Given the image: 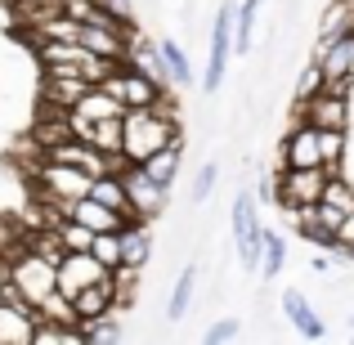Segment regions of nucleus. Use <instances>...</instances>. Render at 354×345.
<instances>
[{
	"label": "nucleus",
	"instance_id": "nucleus-1",
	"mask_svg": "<svg viewBox=\"0 0 354 345\" xmlns=\"http://www.w3.org/2000/svg\"><path fill=\"white\" fill-rule=\"evenodd\" d=\"M180 144V113H175V99L166 90L153 108H126L121 113V157L126 162H144L157 148Z\"/></svg>",
	"mask_w": 354,
	"mask_h": 345
},
{
	"label": "nucleus",
	"instance_id": "nucleus-2",
	"mask_svg": "<svg viewBox=\"0 0 354 345\" xmlns=\"http://www.w3.org/2000/svg\"><path fill=\"white\" fill-rule=\"evenodd\" d=\"M32 184H36V202H45V207H68V202L90 193V175L68 162H54V157H41L32 166Z\"/></svg>",
	"mask_w": 354,
	"mask_h": 345
},
{
	"label": "nucleus",
	"instance_id": "nucleus-3",
	"mask_svg": "<svg viewBox=\"0 0 354 345\" xmlns=\"http://www.w3.org/2000/svg\"><path fill=\"white\" fill-rule=\"evenodd\" d=\"M229 229H234V247H238V260L242 269L256 274L260 269V242H265V225H260V202L251 189H238L234 193V207H229Z\"/></svg>",
	"mask_w": 354,
	"mask_h": 345
},
{
	"label": "nucleus",
	"instance_id": "nucleus-4",
	"mask_svg": "<svg viewBox=\"0 0 354 345\" xmlns=\"http://www.w3.org/2000/svg\"><path fill=\"white\" fill-rule=\"evenodd\" d=\"M9 283L27 296L32 305H41L54 292V260H45L41 251H32L27 242H18L9 251Z\"/></svg>",
	"mask_w": 354,
	"mask_h": 345
},
{
	"label": "nucleus",
	"instance_id": "nucleus-5",
	"mask_svg": "<svg viewBox=\"0 0 354 345\" xmlns=\"http://www.w3.org/2000/svg\"><path fill=\"white\" fill-rule=\"evenodd\" d=\"M278 207L292 216V211L310 207V202L323 198V184H328V166H283L278 175Z\"/></svg>",
	"mask_w": 354,
	"mask_h": 345
},
{
	"label": "nucleus",
	"instance_id": "nucleus-6",
	"mask_svg": "<svg viewBox=\"0 0 354 345\" xmlns=\"http://www.w3.org/2000/svg\"><path fill=\"white\" fill-rule=\"evenodd\" d=\"M121 184H126L130 211H135L139 220H148V225H153V220L166 211V202H171V189L153 184V180L144 175V166H135V162H126V166H121Z\"/></svg>",
	"mask_w": 354,
	"mask_h": 345
},
{
	"label": "nucleus",
	"instance_id": "nucleus-7",
	"mask_svg": "<svg viewBox=\"0 0 354 345\" xmlns=\"http://www.w3.org/2000/svg\"><path fill=\"white\" fill-rule=\"evenodd\" d=\"M207 41H211V54H207V81H202V86H207V95H216V90L225 86L229 54H234V5H220Z\"/></svg>",
	"mask_w": 354,
	"mask_h": 345
},
{
	"label": "nucleus",
	"instance_id": "nucleus-8",
	"mask_svg": "<svg viewBox=\"0 0 354 345\" xmlns=\"http://www.w3.org/2000/svg\"><path fill=\"white\" fill-rule=\"evenodd\" d=\"M296 117L319 126V130H350V95L323 86V90H314L305 104H296Z\"/></svg>",
	"mask_w": 354,
	"mask_h": 345
},
{
	"label": "nucleus",
	"instance_id": "nucleus-9",
	"mask_svg": "<svg viewBox=\"0 0 354 345\" xmlns=\"http://www.w3.org/2000/svg\"><path fill=\"white\" fill-rule=\"evenodd\" d=\"M113 269H104L90 251H63V260L54 265V287H59L63 296H77L81 287L99 283V278H108Z\"/></svg>",
	"mask_w": 354,
	"mask_h": 345
},
{
	"label": "nucleus",
	"instance_id": "nucleus-10",
	"mask_svg": "<svg viewBox=\"0 0 354 345\" xmlns=\"http://www.w3.org/2000/svg\"><path fill=\"white\" fill-rule=\"evenodd\" d=\"M278 162L283 166H323V148H319V126L296 117V126L283 135L278 144Z\"/></svg>",
	"mask_w": 354,
	"mask_h": 345
},
{
	"label": "nucleus",
	"instance_id": "nucleus-11",
	"mask_svg": "<svg viewBox=\"0 0 354 345\" xmlns=\"http://www.w3.org/2000/svg\"><path fill=\"white\" fill-rule=\"evenodd\" d=\"M86 95L81 77H63V72H45L41 77V104L45 113H72V104Z\"/></svg>",
	"mask_w": 354,
	"mask_h": 345
},
{
	"label": "nucleus",
	"instance_id": "nucleus-12",
	"mask_svg": "<svg viewBox=\"0 0 354 345\" xmlns=\"http://www.w3.org/2000/svg\"><path fill=\"white\" fill-rule=\"evenodd\" d=\"M32 328H36V305L0 301V345H32Z\"/></svg>",
	"mask_w": 354,
	"mask_h": 345
},
{
	"label": "nucleus",
	"instance_id": "nucleus-13",
	"mask_svg": "<svg viewBox=\"0 0 354 345\" xmlns=\"http://www.w3.org/2000/svg\"><path fill=\"white\" fill-rule=\"evenodd\" d=\"M283 314L292 319V328L301 332L305 341H319L323 332H328V328H323V319H319V310L310 305V296L296 292V287H287V292H283Z\"/></svg>",
	"mask_w": 354,
	"mask_h": 345
},
{
	"label": "nucleus",
	"instance_id": "nucleus-14",
	"mask_svg": "<svg viewBox=\"0 0 354 345\" xmlns=\"http://www.w3.org/2000/svg\"><path fill=\"white\" fill-rule=\"evenodd\" d=\"M117 233H121V265L144 269L148 256H153V229H148V220H126Z\"/></svg>",
	"mask_w": 354,
	"mask_h": 345
},
{
	"label": "nucleus",
	"instance_id": "nucleus-15",
	"mask_svg": "<svg viewBox=\"0 0 354 345\" xmlns=\"http://www.w3.org/2000/svg\"><path fill=\"white\" fill-rule=\"evenodd\" d=\"M68 216H72V220H81V225H86L90 233H108V229H121V225H126V220H121L113 207L95 202L90 193H86V198H77V202H68Z\"/></svg>",
	"mask_w": 354,
	"mask_h": 345
},
{
	"label": "nucleus",
	"instance_id": "nucleus-16",
	"mask_svg": "<svg viewBox=\"0 0 354 345\" xmlns=\"http://www.w3.org/2000/svg\"><path fill=\"white\" fill-rule=\"evenodd\" d=\"M72 305H77V319H81V323L113 314V310H117V301H113V283H108V278H99V283L81 287V292L72 296Z\"/></svg>",
	"mask_w": 354,
	"mask_h": 345
},
{
	"label": "nucleus",
	"instance_id": "nucleus-17",
	"mask_svg": "<svg viewBox=\"0 0 354 345\" xmlns=\"http://www.w3.org/2000/svg\"><path fill=\"white\" fill-rule=\"evenodd\" d=\"M90 198L104 202V207H113L121 220H139L135 211H130V198H126V184H121V171L95 175V180H90Z\"/></svg>",
	"mask_w": 354,
	"mask_h": 345
},
{
	"label": "nucleus",
	"instance_id": "nucleus-18",
	"mask_svg": "<svg viewBox=\"0 0 354 345\" xmlns=\"http://www.w3.org/2000/svg\"><path fill=\"white\" fill-rule=\"evenodd\" d=\"M180 157H184V148L180 144H166V148H157L153 157H144V175L153 184H162V189H175V180H180Z\"/></svg>",
	"mask_w": 354,
	"mask_h": 345
},
{
	"label": "nucleus",
	"instance_id": "nucleus-19",
	"mask_svg": "<svg viewBox=\"0 0 354 345\" xmlns=\"http://www.w3.org/2000/svg\"><path fill=\"white\" fill-rule=\"evenodd\" d=\"M72 113L86 117V121H104V117H121V113H126V104H121V99H113L104 86H86V95L72 104Z\"/></svg>",
	"mask_w": 354,
	"mask_h": 345
},
{
	"label": "nucleus",
	"instance_id": "nucleus-20",
	"mask_svg": "<svg viewBox=\"0 0 354 345\" xmlns=\"http://www.w3.org/2000/svg\"><path fill=\"white\" fill-rule=\"evenodd\" d=\"M193 296H198V265H184L180 278H175V287H171V301H166V319H171V323L189 319Z\"/></svg>",
	"mask_w": 354,
	"mask_h": 345
},
{
	"label": "nucleus",
	"instance_id": "nucleus-21",
	"mask_svg": "<svg viewBox=\"0 0 354 345\" xmlns=\"http://www.w3.org/2000/svg\"><path fill=\"white\" fill-rule=\"evenodd\" d=\"M157 54H162L166 77H171L175 86H193V68H189V54H184V45H180V41L162 36V41H157Z\"/></svg>",
	"mask_w": 354,
	"mask_h": 345
},
{
	"label": "nucleus",
	"instance_id": "nucleus-22",
	"mask_svg": "<svg viewBox=\"0 0 354 345\" xmlns=\"http://www.w3.org/2000/svg\"><path fill=\"white\" fill-rule=\"evenodd\" d=\"M126 63H130V68H139L144 77H153V81H162V86H171V77H166V63H162V54H157V45L130 41V54H126Z\"/></svg>",
	"mask_w": 354,
	"mask_h": 345
},
{
	"label": "nucleus",
	"instance_id": "nucleus-23",
	"mask_svg": "<svg viewBox=\"0 0 354 345\" xmlns=\"http://www.w3.org/2000/svg\"><path fill=\"white\" fill-rule=\"evenodd\" d=\"M260 5H265V0H242V5H234V54L251 50V32H256Z\"/></svg>",
	"mask_w": 354,
	"mask_h": 345
},
{
	"label": "nucleus",
	"instance_id": "nucleus-24",
	"mask_svg": "<svg viewBox=\"0 0 354 345\" xmlns=\"http://www.w3.org/2000/svg\"><path fill=\"white\" fill-rule=\"evenodd\" d=\"M287 265V238L274 229H265V242H260V278H278V269Z\"/></svg>",
	"mask_w": 354,
	"mask_h": 345
},
{
	"label": "nucleus",
	"instance_id": "nucleus-25",
	"mask_svg": "<svg viewBox=\"0 0 354 345\" xmlns=\"http://www.w3.org/2000/svg\"><path fill=\"white\" fill-rule=\"evenodd\" d=\"M36 319H54V323H72V328H81V319H77V305H72V296H63L59 287H54V292L45 296L41 305H36Z\"/></svg>",
	"mask_w": 354,
	"mask_h": 345
},
{
	"label": "nucleus",
	"instance_id": "nucleus-26",
	"mask_svg": "<svg viewBox=\"0 0 354 345\" xmlns=\"http://www.w3.org/2000/svg\"><path fill=\"white\" fill-rule=\"evenodd\" d=\"M108 283H113V301H117V314L121 310H130L135 305V296H139V269H130V265H117L113 274H108Z\"/></svg>",
	"mask_w": 354,
	"mask_h": 345
},
{
	"label": "nucleus",
	"instance_id": "nucleus-27",
	"mask_svg": "<svg viewBox=\"0 0 354 345\" xmlns=\"http://www.w3.org/2000/svg\"><path fill=\"white\" fill-rule=\"evenodd\" d=\"M63 341H86V337H81V328H72V323L36 319V328H32V345H63Z\"/></svg>",
	"mask_w": 354,
	"mask_h": 345
},
{
	"label": "nucleus",
	"instance_id": "nucleus-28",
	"mask_svg": "<svg viewBox=\"0 0 354 345\" xmlns=\"http://www.w3.org/2000/svg\"><path fill=\"white\" fill-rule=\"evenodd\" d=\"M323 202H328V207H337L341 216H350V211H354V184H350L341 171H328V184H323Z\"/></svg>",
	"mask_w": 354,
	"mask_h": 345
},
{
	"label": "nucleus",
	"instance_id": "nucleus-29",
	"mask_svg": "<svg viewBox=\"0 0 354 345\" xmlns=\"http://www.w3.org/2000/svg\"><path fill=\"white\" fill-rule=\"evenodd\" d=\"M50 229L59 233L63 251H90V238H95V233H90L86 225H81V220H72V216H59V220H54Z\"/></svg>",
	"mask_w": 354,
	"mask_h": 345
},
{
	"label": "nucleus",
	"instance_id": "nucleus-30",
	"mask_svg": "<svg viewBox=\"0 0 354 345\" xmlns=\"http://www.w3.org/2000/svg\"><path fill=\"white\" fill-rule=\"evenodd\" d=\"M90 256H95L104 269H117V265H121V233H117V229L95 233V238H90Z\"/></svg>",
	"mask_w": 354,
	"mask_h": 345
},
{
	"label": "nucleus",
	"instance_id": "nucleus-31",
	"mask_svg": "<svg viewBox=\"0 0 354 345\" xmlns=\"http://www.w3.org/2000/svg\"><path fill=\"white\" fill-rule=\"evenodd\" d=\"M346 135L350 130H319V148H323L328 171H341V162H346Z\"/></svg>",
	"mask_w": 354,
	"mask_h": 345
},
{
	"label": "nucleus",
	"instance_id": "nucleus-32",
	"mask_svg": "<svg viewBox=\"0 0 354 345\" xmlns=\"http://www.w3.org/2000/svg\"><path fill=\"white\" fill-rule=\"evenodd\" d=\"M216 180H220V166H216V162H202L198 180H193V207H202V202L216 193Z\"/></svg>",
	"mask_w": 354,
	"mask_h": 345
},
{
	"label": "nucleus",
	"instance_id": "nucleus-33",
	"mask_svg": "<svg viewBox=\"0 0 354 345\" xmlns=\"http://www.w3.org/2000/svg\"><path fill=\"white\" fill-rule=\"evenodd\" d=\"M238 337H242V323L238 319H216L202 341H207V345H229V341H238Z\"/></svg>",
	"mask_w": 354,
	"mask_h": 345
},
{
	"label": "nucleus",
	"instance_id": "nucleus-34",
	"mask_svg": "<svg viewBox=\"0 0 354 345\" xmlns=\"http://www.w3.org/2000/svg\"><path fill=\"white\" fill-rule=\"evenodd\" d=\"M314 90H323V72H319V63L310 59V68H305V72H301V81H296V104H305Z\"/></svg>",
	"mask_w": 354,
	"mask_h": 345
},
{
	"label": "nucleus",
	"instance_id": "nucleus-35",
	"mask_svg": "<svg viewBox=\"0 0 354 345\" xmlns=\"http://www.w3.org/2000/svg\"><path fill=\"white\" fill-rule=\"evenodd\" d=\"M256 202H265V207H274V202H278V184H274V175H265V180L256 184Z\"/></svg>",
	"mask_w": 354,
	"mask_h": 345
},
{
	"label": "nucleus",
	"instance_id": "nucleus-36",
	"mask_svg": "<svg viewBox=\"0 0 354 345\" xmlns=\"http://www.w3.org/2000/svg\"><path fill=\"white\" fill-rule=\"evenodd\" d=\"M337 238H341V247H354V211L346 220H341V229H337Z\"/></svg>",
	"mask_w": 354,
	"mask_h": 345
},
{
	"label": "nucleus",
	"instance_id": "nucleus-37",
	"mask_svg": "<svg viewBox=\"0 0 354 345\" xmlns=\"http://www.w3.org/2000/svg\"><path fill=\"white\" fill-rule=\"evenodd\" d=\"M346 45H350V77H354V32L346 36Z\"/></svg>",
	"mask_w": 354,
	"mask_h": 345
},
{
	"label": "nucleus",
	"instance_id": "nucleus-38",
	"mask_svg": "<svg viewBox=\"0 0 354 345\" xmlns=\"http://www.w3.org/2000/svg\"><path fill=\"white\" fill-rule=\"evenodd\" d=\"M337 260H350V265H354V247H341V256Z\"/></svg>",
	"mask_w": 354,
	"mask_h": 345
},
{
	"label": "nucleus",
	"instance_id": "nucleus-39",
	"mask_svg": "<svg viewBox=\"0 0 354 345\" xmlns=\"http://www.w3.org/2000/svg\"><path fill=\"white\" fill-rule=\"evenodd\" d=\"M350 332H354V314H350Z\"/></svg>",
	"mask_w": 354,
	"mask_h": 345
}]
</instances>
